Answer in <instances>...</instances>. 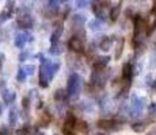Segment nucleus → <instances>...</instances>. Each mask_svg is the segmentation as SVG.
Segmentation results:
<instances>
[{
    "instance_id": "f257e3e1",
    "label": "nucleus",
    "mask_w": 156,
    "mask_h": 135,
    "mask_svg": "<svg viewBox=\"0 0 156 135\" xmlns=\"http://www.w3.org/2000/svg\"><path fill=\"white\" fill-rule=\"evenodd\" d=\"M79 86H80V77L77 76L76 73L71 74L69 79H68V95H73V93H77L79 91Z\"/></svg>"
},
{
    "instance_id": "f03ea898",
    "label": "nucleus",
    "mask_w": 156,
    "mask_h": 135,
    "mask_svg": "<svg viewBox=\"0 0 156 135\" xmlns=\"http://www.w3.org/2000/svg\"><path fill=\"white\" fill-rule=\"evenodd\" d=\"M75 128H76V119L72 113H69L65 119L64 124H62V133H64V135H72Z\"/></svg>"
},
{
    "instance_id": "7ed1b4c3",
    "label": "nucleus",
    "mask_w": 156,
    "mask_h": 135,
    "mask_svg": "<svg viewBox=\"0 0 156 135\" xmlns=\"http://www.w3.org/2000/svg\"><path fill=\"white\" fill-rule=\"evenodd\" d=\"M68 46H69V49L73 50V52H82V50H83V39L80 37L71 38Z\"/></svg>"
},
{
    "instance_id": "20e7f679",
    "label": "nucleus",
    "mask_w": 156,
    "mask_h": 135,
    "mask_svg": "<svg viewBox=\"0 0 156 135\" xmlns=\"http://www.w3.org/2000/svg\"><path fill=\"white\" fill-rule=\"evenodd\" d=\"M98 126L106 131H114V130H117V127H118V124H117L114 120H99Z\"/></svg>"
},
{
    "instance_id": "39448f33",
    "label": "nucleus",
    "mask_w": 156,
    "mask_h": 135,
    "mask_svg": "<svg viewBox=\"0 0 156 135\" xmlns=\"http://www.w3.org/2000/svg\"><path fill=\"white\" fill-rule=\"evenodd\" d=\"M18 25L20 27H23V29H29L33 25V20L29 15H22V16L18 18Z\"/></svg>"
},
{
    "instance_id": "423d86ee",
    "label": "nucleus",
    "mask_w": 156,
    "mask_h": 135,
    "mask_svg": "<svg viewBox=\"0 0 156 135\" xmlns=\"http://www.w3.org/2000/svg\"><path fill=\"white\" fill-rule=\"evenodd\" d=\"M110 61V57L109 56H105V57H99V58L95 61V70H101V69H105L106 65L109 64Z\"/></svg>"
},
{
    "instance_id": "0eeeda50",
    "label": "nucleus",
    "mask_w": 156,
    "mask_h": 135,
    "mask_svg": "<svg viewBox=\"0 0 156 135\" xmlns=\"http://www.w3.org/2000/svg\"><path fill=\"white\" fill-rule=\"evenodd\" d=\"M132 65L130 64H125L124 66H122V79L124 80H130L132 77Z\"/></svg>"
},
{
    "instance_id": "6e6552de",
    "label": "nucleus",
    "mask_w": 156,
    "mask_h": 135,
    "mask_svg": "<svg viewBox=\"0 0 156 135\" xmlns=\"http://www.w3.org/2000/svg\"><path fill=\"white\" fill-rule=\"evenodd\" d=\"M26 42H27V34H19L16 37V39H15V46L22 49V47L25 46Z\"/></svg>"
},
{
    "instance_id": "1a4fd4ad",
    "label": "nucleus",
    "mask_w": 156,
    "mask_h": 135,
    "mask_svg": "<svg viewBox=\"0 0 156 135\" xmlns=\"http://www.w3.org/2000/svg\"><path fill=\"white\" fill-rule=\"evenodd\" d=\"M101 49L102 50H105V52H107V50H110V47L113 46V39L112 38H109V37H106V38H103L101 42Z\"/></svg>"
},
{
    "instance_id": "9d476101",
    "label": "nucleus",
    "mask_w": 156,
    "mask_h": 135,
    "mask_svg": "<svg viewBox=\"0 0 156 135\" xmlns=\"http://www.w3.org/2000/svg\"><path fill=\"white\" fill-rule=\"evenodd\" d=\"M2 96H3V100L5 101V103H12L14 99H15V93L11 91H7V89H4V91L2 92Z\"/></svg>"
},
{
    "instance_id": "9b49d317",
    "label": "nucleus",
    "mask_w": 156,
    "mask_h": 135,
    "mask_svg": "<svg viewBox=\"0 0 156 135\" xmlns=\"http://www.w3.org/2000/svg\"><path fill=\"white\" fill-rule=\"evenodd\" d=\"M132 128H133L136 133H143V131H145L147 124L144 122H141V123H134V124L132 126Z\"/></svg>"
},
{
    "instance_id": "f8f14e48",
    "label": "nucleus",
    "mask_w": 156,
    "mask_h": 135,
    "mask_svg": "<svg viewBox=\"0 0 156 135\" xmlns=\"http://www.w3.org/2000/svg\"><path fill=\"white\" fill-rule=\"evenodd\" d=\"M60 35H61V29H57L56 31L52 34V38H50L52 45H57V42H58V39H60Z\"/></svg>"
},
{
    "instance_id": "ddd939ff",
    "label": "nucleus",
    "mask_w": 156,
    "mask_h": 135,
    "mask_svg": "<svg viewBox=\"0 0 156 135\" xmlns=\"http://www.w3.org/2000/svg\"><path fill=\"white\" fill-rule=\"evenodd\" d=\"M75 130H79V133H80V134H86L87 131H88V126H87L86 123L80 122L79 124H76V128H75Z\"/></svg>"
},
{
    "instance_id": "4468645a",
    "label": "nucleus",
    "mask_w": 156,
    "mask_h": 135,
    "mask_svg": "<svg viewBox=\"0 0 156 135\" xmlns=\"http://www.w3.org/2000/svg\"><path fill=\"white\" fill-rule=\"evenodd\" d=\"M67 95H68V91H57L56 92V95H55V99L56 100H64L65 97H67Z\"/></svg>"
},
{
    "instance_id": "2eb2a0df",
    "label": "nucleus",
    "mask_w": 156,
    "mask_h": 135,
    "mask_svg": "<svg viewBox=\"0 0 156 135\" xmlns=\"http://www.w3.org/2000/svg\"><path fill=\"white\" fill-rule=\"evenodd\" d=\"M118 15H119V7L112 8V11H110V18H112V20H117Z\"/></svg>"
},
{
    "instance_id": "dca6fc26",
    "label": "nucleus",
    "mask_w": 156,
    "mask_h": 135,
    "mask_svg": "<svg viewBox=\"0 0 156 135\" xmlns=\"http://www.w3.org/2000/svg\"><path fill=\"white\" fill-rule=\"evenodd\" d=\"M8 116H10V124H11V126H14L15 123H16L18 113L15 112V110H12V111H11V112H10V115H8Z\"/></svg>"
},
{
    "instance_id": "f3484780",
    "label": "nucleus",
    "mask_w": 156,
    "mask_h": 135,
    "mask_svg": "<svg viewBox=\"0 0 156 135\" xmlns=\"http://www.w3.org/2000/svg\"><path fill=\"white\" fill-rule=\"evenodd\" d=\"M26 72H25V69H19L18 70V74H16V79H18V81H25V79H26Z\"/></svg>"
},
{
    "instance_id": "a211bd4d",
    "label": "nucleus",
    "mask_w": 156,
    "mask_h": 135,
    "mask_svg": "<svg viewBox=\"0 0 156 135\" xmlns=\"http://www.w3.org/2000/svg\"><path fill=\"white\" fill-rule=\"evenodd\" d=\"M102 25V22H101V19H95V20H91L90 22V26H91V29L92 30H98V29H101V26Z\"/></svg>"
},
{
    "instance_id": "6ab92c4d",
    "label": "nucleus",
    "mask_w": 156,
    "mask_h": 135,
    "mask_svg": "<svg viewBox=\"0 0 156 135\" xmlns=\"http://www.w3.org/2000/svg\"><path fill=\"white\" fill-rule=\"evenodd\" d=\"M73 20H75L76 23H84L86 18H83V15L77 14V15H73Z\"/></svg>"
},
{
    "instance_id": "aec40b11",
    "label": "nucleus",
    "mask_w": 156,
    "mask_h": 135,
    "mask_svg": "<svg viewBox=\"0 0 156 135\" xmlns=\"http://www.w3.org/2000/svg\"><path fill=\"white\" fill-rule=\"evenodd\" d=\"M149 113H151V116L156 118V104L155 103H152L151 106H149Z\"/></svg>"
},
{
    "instance_id": "412c9836",
    "label": "nucleus",
    "mask_w": 156,
    "mask_h": 135,
    "mask_svg": "<svg viewBox=\"0 0 156 135\" xmlns=\"http://www.w3.org/2000/svg\"><path fill=\"white\" fill-rule=\"evenodd\" d=\"M25 72H26V74H33V72H34V65H27V66L25 68Z\"/></svg>"
},
{
    "instance_id": "4be33fe9",
    "label": "nucleus",
    "mask_w": 156,
    "mask_h": 135,
    "mask_svg": "<svg viewBox=\"0 0 156 135\" xmlns=\"http://www.w3.org/2000/svg\"><path fill=\"white\" fill-rule=\"evenodd\" d=\"M49 53L50 54H60V50H58V47H57L56 45H53V47L49 50Z\"/></svg>"
},
{
    "instance_id": "5701e85b",
    "label": "nucleus",
    "mask_w": 156,
    "mask_h": 135,
    "mask_svg": "<svg viewBox=\"0 0 156 135\" xmlns=\"http://www.w3.org/2000/svg\"><path fill=\"white\" fill-rule=\"evenodd\" d=\"M22 106H23V108H25V110H27V108H29V99H27V97L23 99V104H22Z\"/></svg>"
},
{
    "instance_id": "b1692460",
    "label": "nucleus",
    "mask_w": 156,
    "mask_h": 135,
    "mask_svg": "<svg viewBox=\"0 0 156 135\" xmlns=\"http://www.w3.org/2000/svg\"><path fill=\"white\" fill-rule=\"evenodd\" d=\"M87 2H88V0H79L77 4H79V7H84V4H87Z\"/></svg>"
},
{
    "instance_id": "393cba45",
    "label": "nucleus",
    "mask_w": 156,
    "mask_h": 135,
    "mask_svg": "<svg viewBox=\"0 0 156 135\" xmlns=\"http://www.w3.org/2000/svg\"><path fill=\"white\" fill-rule=\"evenodd\" d=\"M2 110H3V108H2V106H0V112H2Z\"/></svg>"
},
{
    "instance_id": "a878e982",
    "label": "nucleus",
    "mask_w": 156,
    "mask_h": 135,
    "mask_svg": "<svg viewBox=\"0 0 156 135\" xmlns=\"http://www.w3.org/2000/svg\"><path fill=\"white\" fill-rule=\"evenodd\" d=\"M97 135H103V134H97Z\"/></svg>"
},
{
    "instance_id": "bb28decb",
    "label": "nucleus",
    "mask_w": 156,
    "mask_h": 135,
    "mask_svg": "<svg viewBox=\"0 0 156 135\" xmlns=\"http://www.w3.org/2000/svg\"><path fill=\"white\" fill-rule=\"evenodd\" d=\"M0 135H3V134H0Z\"/></svg>"
}]
</instances>
